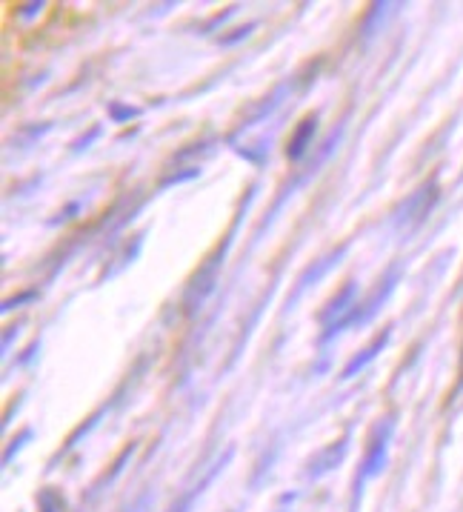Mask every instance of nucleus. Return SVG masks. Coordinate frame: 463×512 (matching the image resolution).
Wrapping results in <instances>:
<instances>
[{
	"label": "nucleus",
	"mask_w": 463,
	"mask_h": 512,
	"mask_svg": "<svg viewBox=\"0 0 463 512\" xmlns=\"http://www.w3.org/2000/svg\"><path fill=\"white\" fill-rule=\"evenodd\" d=\"M255 29H258V23H246V26H241V29H232V32H229L226 38H221L218 43H221V46H235V43L246 41Z\"/></svg>",
	"instance_id": "4468645a"
},
{
	"label": "nucleus",
	"mask_w": 463,
	"mask_h": 512,
	"mask_svg": "<svg viewBox=\"0 0 463 512\" xmlns=\"http://www.w3.org/2000/svg\"><path fill=\"white\" fill-rule=\"evenodd\" d=\"M12 338H18V327L6 329V335H3V352H9V344H12Z\"/></svg>",
	"instance_id": "a211bd4d"
},
{
	"label": "nucleus",
	"mask_w": 463,
	"mask_h": 512,
	"mask_svg": "<svg viewBox=\"0 0 463 512\" xmlns=\"http://www.w3.org/2000/svg\"><path fill=\"white\" fill-rule=\"evenodd\" d=\"M195 178H201V166H186L181 169L178 175L172 172L169 178H163L161 189H169V186H178V184H186V181H195Z\"/></svg>",
	"instance_id": "9b49d317"
},
{
	"label": "nucleus",
	"mask_w": 463,
	"mask_h": 512,
	"mask_svg": "<svg viewBox=\"0 0 463 512\" xmlns=\"http://www.w3.org/2000/svg\"><path fill=\"white\" fill-rule=\"evenodd\" d=\"M141 109L129 106V103H109V121L112 123H129L132 118H138Z\"/></svg>",
	"instance_id": "9d476101"
},
{
	"label": "nucleus",
	"mask_w": 463,
	"mask_h": 512,
	"mask_svg": "<svg viewBox=\"0 0 463 512\" xmlns=\"http://www.w3.org/2000/svg\"><path fill=\"white\" fill-rule=\"evenodd\" d=\"M32 435H35L32 430H23L15 441H9V447H6V452H3V467H9V464H12V458L23 450V444H29V441H32Z\"/></svg>",
	"instance_id": "f8f14e48"
},
{
	"label": "nucleus",
	"mask_w": 463,
	"mask_h": 512,
	"mask_svg": "<svg viewBox=\"0 0 463 512\" xmlns=\"http://www.w3.org/2000/svg\"><path fill=\"white\" fill-rule=\"evenodd\" d=\"M315 132H318V115H306L295 126V132H292V138L286 144V158L292 164H301L303 158H306V152L312 149V141H315Z\"/></svg>",
	"instance_id": "7ed1b4c3"
},
{
	"label": "nucleus",
	"mask_w": 463,
	"mask_h": 512,
	"mask_svg": "<svg viewBox=\"0 0 463 512\" xmlns=\"http://www.w3.org/2000/svg\"><path fill=\"white\" fill-rule=\"evenodd\" d=\"M389 438H392V424L383 421V427L375 430L372 435V444H369V452L363 458L361 472H358V481H355V501H361V490L366 481L378 478L386 467V452H389Z\"/></svg>",
	"instance_id": "f257e3e1"
},
{
	"label": "nucleus",
	"mask_w": 463,
	"mask_h": 512,
	"mask_svg": "<svg viewBox=\"0 0 463 512\" xmlns=\"http://www.w3.org/2000/svg\"><path fill=\"white\" fill-rule=\"evenodd\" d=\"M395 284H398V269H392L386 278H383V284H378V289H375V295L366 301V304H358V315H355V327H363V324H369L375 315H378V309L386 304V298L392 295V289H395Z\"/></svg>",
	"instance_id": "20e7f679"
},
{
	"label": "nucleus",
	"mask_w": 463,
	"mask_h": 512,
	"mask_svg": "<svg viewBox=\"0 0 463 512\" xmlns=\"http://www.w3.org/2000/svg\"><path fill=\"white\" fill-rule=\"evenodd\" d=\"M106 410H109V407H101V410L95 412L92 418H86V421H83L81 427H78V430H75V432H72V435H69V441H66V447H63L61 455H66V452L75 450V447L81 444V438H86L89 432H92V430H95V427H98V421H101L103 415H106Z\"/></svg>",
	"instance_id": "6e6552de"
},
{
	"label": "nucleus",
	"mask_w": 463,
	"mask_h": 512,
	"mask_svg": "<svg viewBox=\"0 0 463 512\" xmlns=\"http://www.w3.org/2000/svg\"><path fill=\"white\" fill-rule=\"evenodd\" d=\"M346 444H349V438H341L338 444H329L318 458H312V464H309V478H321L326 472L335 470L343 461V455H346Z\"/></svg>",
	"instance_id": "423d86ee"
},
{
	"label": "nucleus",
	"mask_w": 463,
	"mask_h": 512,
	"mask_svg": "<svg viewBox=\"0 0 463 512\" xmlns=\"http://www.w3.org/2000/svg\"><path fill=\"white\" fill-rule=\"evenodd\" d=\"M101 135H103L101 126H92V129H89V132L83 135V138H78V141L72 144V152H75V155H81V152H86V149L95 144V141H98Z\"/></svg>",
	"instance_id": "2eb2a0df"
},
{
	"label": "nucleus",
	"mask_w": 463,
	"mask_h": 512,
	"mask_svg": "<svg viewBox=\"0 0 463 512\" xmlns=\"http://www.w3.org/2000/svg\"><path fill=\"white\" fill-rule=\"evenodd\" d=\"M38 512H66V501L58 490H43L38 495Z\"/></svg>",
	"instance_id": "1a4fd4ad"
},
{
	"label": "nucleus",
	"mask_w": 463,
	"mask_h": 512,
	"mask_svg": "<svg viewBox=\"0 0 463 512\" xmlns=\"http://www.w3.org/2000/svg\"><path fill=\"white\" fill-rule=\"evenodd\" d=\"M346 252H349V241L338 246V249H329V252H326L323 258H318V261H315L312 267L306 269L301 278H298V284H295V292H292V298L286 301V309L292 312V307H295V304L301 301L303 295H306V289L315 287V284H321L323 278H326V275H329V272H332V269L338 267L343 258H346Z\"/></svg>",
	"instance_id": "f03ea898"
},
{
	"label": "nucleus",
	"mask_w": 463,
	"mask_h": 512,
	"mask_svg": "<svg viewBox=\"0 0 463 512\" xmlns=\"http://www.w3.org/2000/svg\"><path fill=\"white\" fill-rule=\"evenodd\" d=\"M32 298H38V292H35V289H32V292H26V295H18L15 301H6V304H3V312H12V309L21 307V304H26V301H32Z\"/></svg>",
	"instance_id": "f3484780"
},
{
	"label": "nucleus",
	"mask_w": 463,
	"mask_h": 512,
	"mask_svg": "<svg viewBox=\"0 0 463 512\" xmlns=\"http://www.w3.org/2000/svg\"><path fill=\"white\" fill-rule=\"evenodd\" d=\"M386 344H389V329H386L383 335H378V338H375V341H372L369 347L361 349V352H358V355H355V358H352V361H349V364L343 367L341 381H352L355 375H361L363 369L369 367V364H372V361H375V358L381 355Z\"/></svg>",
	"instance_id": "39448f33"
},
{
	"label": "nucleus",
	"mask_w": 463,
	"mask_h": 512,
	"mask_svg": "<svg viewBox=\"0 0 463 512\" xmlns=\"http://www.w3.org/2000/svg\"><path fill=\"white\" fill-rule=\"evenodd\" d=\"M132 452H135V444H129V447H126V450L121 452V458H118V461H115V467H112V472H109V478H101V481H98V487H95V492L101 490L103 484H112V481H115V478H118V475H121L123 464H126V461H129V458H132Z\"/></svg>",
	"instance_id": "ddd939ff"
},
{
	"label": "nucleus",
	"mask_w": 463,
	"mask_h": 512,
	"mask_svg": "<svg viewBox=\"0 0 463 512\" xmlns=\"http://www.w3.org/2000/svg\"><path fill=\"white\" fill-rule=\"evenodd\" d=\"M289 89H292V81L281 83V86H278V89H275V92H272V95H269L266 101H261V106H258V109H255V112H252V115H249V118H246V121L241 123V132H246V129H252L255 123H261L263 118H266V115H272V112H275V109L281 106L283 95H286Z\"/></svg>",
	"instance_id": "0eeeda50"
},
{
	"label": "nucleus",
	"mask_w": 463,
	"mask_h": 512,
	"mask_svg": "<svg viewBox=\"0 0 463 512\" xmlns=\"http://www.w3.org/2000/svg\"><path fill=\"white\" fill-rule=\"evenodd\" d=\"M43 9H46L43 3H26V6H21L18 18H21V21H26V18H35V15H41Z\"/></svg>",
	"instance_id": "dca6fc26"
}]
</instances>
